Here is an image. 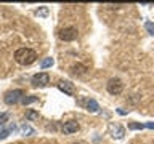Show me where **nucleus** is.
Wrapping results in <instances>:
<instances>
[{"mask_svg": "<svg viewBox=\"0 0 154 144\" xmlns=\"http://www.w3.org/2000/svg\"><path fill=\"white\" fill-rule=\"evenodd\" d=\"M87 109H88L90 112H96V110H98V104H96V101L88 99V103H87Z\"/></svg>", "mask_w": 154, "mask_h": 144, "instance_id": "obj_9", "label": "nucleus"}, {"mask_svg": "<svg viewBox=\"0 0 154 144\" xmlns=\"http://www.w3.org/2000/svg\"><path fill=\"white\" fill-rule=\"evenodd\" d=\"M50 83V75L47 74V72H38L32 77V85L34 86H38V88H43V86H47Z\"/></svg>", "mask_w": 154, "mask_h": 144, "instance_id": "obj_5", "label": "nucleus"}, {"mask_svg": "<svg viewBox=\"0 0 154 144\" xmlns=\"http://www.w3.org/2000/svg\"><path fill=\"white\" fill-rule=\"evenodd\" d=\"M37 59V53L32 48H19L14 51V61L21 66H29Z\"/></svg>", "mask_w": 154, "mask_h": 144, "instance_id": "obj_1", "label": "nucleus"}, {"mask_svg": "<svg viewBox=\"0 0 154 144\" xmlns=\"http://www.w3.org/2000/svg\"><path fill=\"white\" fill-rule=\"evenodd\" d=\"M58 88H60L61 91H64V93L69 94V96L74 94V85H72L71 82H67V80H61L60 83H58Z\"/></svg>", "mask_w": 154, "mask_h": 144, "instance_id": "obj_7", "label": "nucleus"}, {"mask_svg": "<svg viewBox=\"0 0 154 144\" xmlns=\"http://www.w3.org/2000/svg\"><path fill=\"white\" fill-rule=\"evenodd\" d=\"M27 117H29V118H38V115H37L35 112H29Z\"/></svg>", "mask_w": 154, "mask_h": 144, "instance_id": "obj_14", "label": "nucleus"}, {"mask_svg": "<svg viewBox=\"0 0 154 144\" xmlns=\"http://www.w3.org/2000/svg\"><path fill=\"white\" fill-rule=\"evenodd\" d=\"M144 27H146L148 29V31H149V34H152V35H154V24L152 22H146V24H144Z\"/></svg>", "mask_w": 154, "mask_h": 144, "instance_id": "obj_13", "label": "nucleus"}, {"mask_svg": "<svg viewBox=\"0 0 154 144\" xmlns=\"http://www.w3.org/2000/svg\"><path fill=\"white\" fill-rule=\"evenodd\" d=\"M40 66L43 67V69H45V67H48V66H53V59H51V58H47L45 61H42Z\"/></svg>", "mask_w": 154, "mask_h": 144, "instance_id": "obj_12", "label": "nucleus"}, {"mask_svg": "<svg viewBox=\"0 0 154 144\" xmlns=\"http://www.w3.org/2000/svg\"><path fill=\"white\" fill-rule=\"evenodd\" d=\"M77 35H79V31H77V27H74V26L63 27L61 31L58 32V37H60L63 42H72L77 38Z\"/></svg>", "mask_w": 154, "mask_h": 144, "instance_id": "obj_3", "label": "nucleus"}, {"mask_svg": "<svg viewBox=\"0 0 154 144\" xmlns=\"http://www.w3.org/2000/svg\"><path fill=\"white\" fill-rule=\"evenodd\" d=\"M34 101H37L35 96H29V98H26V96H24L21 103H23V104H31V103H34Z\"/></svg>", "mask_w": 154, "mask_h": 144, "instance_id": "obj_10", "label": "nucleus"}, {"mask_svg": "<svg viewBox=\"0 0 154 144\" xmlns=\"http://www.w3.org/2000/svg\"><path fill=\"white\" fill-rule=\"evenodd\" d=\"M106 90H108V93L111 94H120L124 91V83L120 79H116V77H112V79L108 80V83H106Z\"/></svg>", "mask_w": 154, "mask_h": 144, "instance_id": "obj_4", "label": "nucleus"}, {"mask_svg": "<svg viewBox=\"0 0 154 144\" xmlns=\"http://www.w3.org/2000/svg\"><path fill=\"white\" fill-rule=\"evenodd\" d=\"M71 69H72V74H74V75H84L87 72V67L82 66V64H74Z\"/></svg>", "mask_w": 154, "mask_h": 144, "instance_id": "obj_8", "label": "nucleus"}, {"mask_svg": "<svg viewBox=\"0 0 154 144\" xmlns=\"http://www.w3.org/2000/svg\"><path fill=\"white\" fill-rule=\"evenodd\" d=\"M79 123L75 122V120H67V122H64V125H63V131H64L66 134H72V133H77L79 131Z\"/></svg>", "mask_w": 154, "mask_h": 144, "instance_id": "obj_6", "label": "nucleus"}, {"mask_svg": "<svg viewBox=\"0 0 154 144\" xmlns=\"http://www.w3.org/2000/svg\"><path fill=\"white\" fill-rule=\"evenodd\" d=\"M3 120H7V114H0V123H3Z\"/></svg>", "mask_w": 154, "mask_h": 144, "instance_id": "obj_15", "label": "nucleus"}, {"mask_svg": "<svg viewBox=\"0 0 154 144\" xmlns=\"http://www.w3.org/2000/svg\"><path fill=\"white\" fill-rule=\"evenodd\" d=\"M146 125H143V123H130L128 125V128L130 130H141V128H144Z\"/></svg>", "mask_w": 154, "mask_h": 144, "instance_id": "obj_11", "label": "nucleus"}, {"mask_svg": "<svg viewBox=\"0 0 154 144\" xmlns=\"http://www.w3.org/2000/svg\"><path fill=\"white\" fill-rule=\"evenodd\" d=\"M75 144H84V142H75Z\"/></svg>", "mask_w": 154, "mask_h": 144, "instance_id": "obj_16", "label": "nucleus"}, {"mask_svg": "<svg viewBox=\"0 0 154 144\" xmlns=\"http://www.w3.org/2000/svg\"><path fill=\"white\" fill-rule=\"evenodd\" d=\"M23 98H24V91L23 90H11V91H7V93H5L3 101L8 106H13V104L21 103Z\"/></svg>", "mask_w": 154, "mask_h": 144, "instance_id": "obj_2", "label": "nucleus"}]
</instances>
